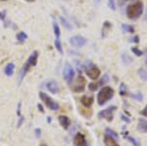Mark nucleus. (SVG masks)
<instances>
[{"label": "nucleus", "mask_w": 147, "mask_h": 146, "mask_svg": "<svg viewBox=\"0 0 147 146\" xmlns=\"http://www.w3.org/2000/svg\"><path fill=\"white\" fill-rule=\"evenodd\" d=\"M127 16L129 20H136L138 19L143 13V3L141 0H137V1L134 2V3L129 4L125 10Z\"/></svg>", "instance_id": "1"}, {"label": "nucleus", "mask_w": 147, "mask_h": 146, "mask_svg": "<svg viewBox=\"0 0 147 146\" xmlns=\"http://www.w3.org/2000/svg\"><path fill=\"white\" fill-rule=\"evenodd\" d=\"M38 51H34L32 54L30 55V57L28 58L27 62L25 63V65L23 66L22 70L20 72V82L22 81V79L25 77V76L27 75V73L32 69V67H34L37 63V59H38Z\"/></svg>", "instance_id": "2"}, {"label": "nucleus", "mask_w": 147, "mask_h": 146, "mask_svg": "<svg viewBox=\"0 0 147 146\" xmlns=\"http://www.w3.org/2000/svg\"><path fill=\"white\" fill-rule=\"evenodd\" d=\"M114 96V89L110 86H104L102 89L99 91L98 95H97V102L98 104L102 106L105 103H107L109 100L112 99Z\"/></svg>", "instance_id": "3"}, {"label": "nucleus", "mask_w": 147, "mask_h": 146, "mask_svg": "<svg viewBox=\"0 0 147 146\" xmlns=\"http://www.w3.org/2000/svg\"><path fill=\"white\" fill-rule=\"evenodd\" d=\"M70 87L72 88L73 91L75 92H82V91L85 89V85H86V81L82 75H79L77 79L75 81H73L70 82Z\"/></svg>", "instance_id": "4"}, {"label": "nucleus", "mask_w": 147, "mask_h": 146, "mask_svg": "<svg viewBox=\"0 0 147 146\" xmlns=\"http://www.w3.org/2000/svg\"><path fill=\"white\" fill-rule=\"evenodd\" d=\"M39 97H40V99L42 100V102L47 106V108H49L52 111H57V110H59L60 106H59L58 103L55 102V101L52 99L49 95H47L46 93L39 92Z\"/></svg>", "instance_id": "5"}, {"label": "nucleus", "mask_w": 147, "mask_h": 146, "mask_svg": "<svg viewBox=\"0 0 147 146\" xmlns=\"http://www.w3.org/2000/svg\"><path fill=\"white\" fill-rule=\"evenodd\" d=\"M85 74H86V76L88 77L89 79H93V81H96V79L100 77L101 72L97 66L91 64V63H88L87 67L85 68Z\"/></svg>", "instance_id": "6"}, {"label": "nucleus", "mask_w": 147, "mask_h": 146, "mask_svg": "<svg viewBox=\"0 0 147 146\" xmlns=\"http://www.w3.org/2000/svg\"><path fill=\"white\" fill-rule=\"evenodd\" d=\"M117 109L116 106H111V107L107 108L105 110H102L101 112L98 113V117L100 119H105L107 120L108 122H111L114 118V111Z\"/></svg>", "instance_id": "7"}, {"label": "nucleus", "mask_w": 147, "mask_h": 146, "mask_svg": "<svg viewBox=\"0 0 147 146\" xmlns=\"http://www.w3.org/2000/svg\"><path fill=\"white\" fill-rule=\"evenodd\" d=\"M63 77L68 83H70V82L74 79V77H75V71H74L73 67L69 64V63H66L65 67H64Z\"/></svg>", "instance_id": "8"}, {"label": "nucleus", "mask_w": 147, "mask_h": 146, "mask_svg": "<svg viewBox=\"0 0 147 146\" xmlns=\"http://www.w3.org/2000/svg\"><path fill=\"white\" fill-rule=\"evenodd\" d=\"M70 43L75 47H82L86 43V39L82 35H75L70 38Z\"/></svg>", "instance_id": "9"}, {"label": "nucleus", "mask_w": 147, "mask_h": 146, "mask_svg": "<svg viewBox=\"0 0 147 146\" xmlns=\"http://www.w3.org/2000/svg\"><path fill=\"white\" fill-rule=\"evenodd\" d=\"M74 143H75V146H87V142L84 135L80 133L76 135L75 138H74Z\"/></svg>", "instance_id": "10"}, {"label": "nucleus", "mask_w": 147, "mask_h": 146, "mask_svg": "<svg viewBox=\"0 0 147 146\" xmlns=\"http://www.w3.org/2000/svg\"><path fill=\"white\" fill-rule=\"evenodd\" d=\"M46 87L51 93H53V94H56L60 91V86H59L58 82L55 81H49L46 83Z\"/></svg>", "instance_id": "11"}, {"label": "nucleus", "mask_w": 147, "mask_h": 146, "mask_svg": "<svg viewBox=\"0 0 147 146\" xmlns=\"http://www.w3.org/2000/svg\"><path fill=\"white\" fill-rule=\"evenodd\" d=\"M93 97L92 96H82L80 98V103L84 106L85 108H90L93 104Z\"/></svg>", "instance_id": "12"}, {"label": "nucleus", "mask_w": 147, "mask_h": 146, "mask_svg": "<svg viewBox=\"0 0 147 146\" xmlns=\"http://www.w3.org/2000/svg\"><path fill=\"white\" fill-rule=\"evenodd\" d=\"M104 143H105L106 146H120L115 138L109 135H106L104 136Z\"/></svg>", "instance_id": "13"}, {"label": "nucleus", "mask_w": 147, "mask_h": 146, "mask_svg": "<svg viewBox=\"0 0 147 146\" xmlns=\"http://www.w3.org/2000/svg\"><path fill=\"white\" fill-rule=\"evenodd\" d=\"M58 120H59V123H60V124L65 129H67L69 126H71V120L69 119L67 116H59Z\"/></svg>", "instance_id": "14"}, {"label": "nucleus", "mask_w": 147, "mask_h": 146, "mask_svg": "<svg viewBox=\"0 0 147 146\" xmlns=\"http://www.w3.org/2000/svg\"><path fill=\"white\" fill-rule=\"evenodd\" d=\"M112 28V24L108 21H105L102 26V37H106L108 34V32H110V29Z\"/></svg>", "instance_id": "15"}, {"label": "nucleus", "mask_w": 147, "mask_h": 146, "mask_svg": "<svg viewBox=\"0 0 147 146\" xmlns=\"http://www.w3.org/2000/svg\"><path fill=\"white\" fill-rule=\"evenodd\" d=\"M137 129L141 133H147V121L144 119H139Z\"/></svg>", "instance_id": "16"}, {"label": "nucleus", "mask_w": 147, "mask_h": 146, "mask_svg": "<svg viewBox=\"0 0 147 146\" xmlns=\"http://www.w3.org/2000/svg\"><path fill=\"white\" fill-rule=\"evenodd\" d=\"M14 70H15V65H14V63H8L5 67L4 73H5L6 76L11 77V76H13V74H14Z\"/></svg>", "instance_id": "17"}, {"label": "nucleus", "mask_w": 147, "mask_h": 146, "mask_svg": "<svg viewBox=\"0 0 147 146\" xmlns=\"http://www.w3.org/2000/svg\"><path fill=\"white\" fill-rule=\"evenodd\" d=\"M122 30L123 32H129V34H132L134 32V28L130 25H125V24H123L122 25Z\"/></svg>", "instance_id": "18"}, {"label": "nucleus", "mask_w": 147, "mask_h": 146, "mask_svg": "<svg viewBox=\"0 0 147 146\" xmlns=\"http://www.w3.org/2000/svg\"><path fill=\"white\" fill-rule=\"evenodd\" d=\"M100 86H102V84L100 83V81L98 82H91V83L88 84V89L90 91H95L97 90Z\"/></svg>", "instance_id": "19"}, {"label": "nucleus", "mask_w": 147, "mask_h": 146, "mask_svg": "<svg viewBox=\"0 0 147 146\" xmlns=\"http://www.w3.org/2000/svg\"><path fill=\"white\" fill-rule=\"evenodd\" d=\"M54 44H55V47L56 49L59 51L60 54H63V48H62V44H61V40L59 37H56L55 41H54Z\"/></svg>", "instance_id": "20"}, {"label": "nucleus", "mask_w": 147, "mask_h": 146, "mask_svg": "<svg viewBox=\"0 0 147 146\" xmlns=\"http://www.w3.org/2000/svg\"><path fill=\"white\" fill-rule=\"evenodd\" d=\"M27 38H28V35H27V34H26V32H19V34H17V40L20 42V43L24 42Z\"/></svg>", "instance_id": "21"}, {"label": "nucleus", "mask_w": 147, "mask_h": 146, "mask_svg": "<svg viewBox=\"0 0 147 146\" xmlns=\"http://www.w3.org/2000/svg\"><path fill=\"white\" fill-rule=\"evenodd\" d=\"M60 21H61V23L63 24V26H64V27H65V28H66V29H67V30H73V26L71 25V24H70V22H69V21H67V20H66L65 18L61 17V18H60Z\"/></svg>", "instance_id": "22"}, {"label": "nucleus", "mask_w": 147, "mask_h": 146, "mask_svg": "<svg viewBox=\"0 0 147 146\" xmlns=\"http://www.w3.org/2000/svg\"><path fill=\"white\" fill-rule=\"evenodd\" d=\"M53 30H54V34H55L56 37H60L61 32H60V28H59L58 24L56 22L53 23Z\"/></svg>", "instance_id": "23"}, {"label": "nucleus", "mask_w": 147, "mask_h": 146, "mask_svg": "<svg viewBox=\"0 0 147 146\" xmlns=\"http://www.w3.org/2000/svg\"><path fill=\"white\" fill-rule=\"evenodd\" d=\"M130 50H131V52L134 53V55H136L137 57H140V56H142L144 54L141 50H139L137 47H131V48H130Z\"/></svg>", "instance_id": "24"}, {"label": "nucleus", "mask_w": 147, "mask_h": 146, "mask_svg": "<svg viewBox=\"0 0 147 146\" xmlns=\"http://www.w3.org/2000/svg\"><path fill=\"white\" fill-rule=\"evenodd\" d=\"M138 76L140 77L141 79H143V81H147V72L145 70H138Z\"/></svg>", "instance_id": "25"}, {"label": "nucleus", "mask_w": 147, "mask_h": 146, "mask_svg": "<svg viewBox=\"0 0 147 146\" xmlns=\"http://www.w3.org/2000/svg\"><path fill=\"white\" fill-rule=\"evenodd\" d=\"M108 6L111 10L115 11L116 10V4H115V0H108Z\"/></svg>", "instance_id": "26"}, {"label": "nucleus", "mask_w": 147, "mask_h": 146, "mask_svg": "<svg viewBox=\"0 0 147 146\" xmlns=\"http://www.w3.org/2000/svg\"><path fill=\"white\" fill-rule=\"evenodd\" d=\"M120 94L121 95H125L127 94V88H125V84L124 83H121V86H120Z\"/></svg>", "instance_id": "27"}, {"label": "nucleus", "mask_w": 147, "mask_h": 146, "mask_svg": "<svg viewBox=\"0 0 147 146\" xmlns=\"http://www.w3.org/2000/svg\"><path fill=\"white\" fill-rule=\"evenodd\" d=\"M123 61L125 62V64L127 63V64H129L130 62H131V58L129 57V56L125 54V55H123Z\"/></svg>", "instance_id": "28"}, {"label": "nucleus", "mask_w": 147, "mask_h": 146, "mask_svg": "<svg viewBox=\"0 0 147 146\" xmlns=\"http://www.w3.org/2000/svg\"><path fill=\"white\" fill-rule=\"evenodd\" d=\"M106 133H108V135H111V136H114V137H116V138L118 137L117 133H116L115 131H113L112 129H106Z\"/></svg>", "instance_id": "29"}, {"label": "nucleus", "mask_w": 147, "mask_h": 146, "mask_svg": "<svg viewBox=\"0 0 147 146\" xmlns=\"http://www.w3.org/2000/svg\"><path fill=\"white\" fill-rule=\"evenodd\" d=\"M130 41L134 42V43H138V42H139V36H138V35H136L134 37H132Z\"/></svg>", "instance_id": "30"}, {"label": "nucleus", "mask_w": 147, "mask_h": 146, "mask_svg": "<svg viewBox=\"0 0 147 146\" xmlns=\"http://www.w3.org/2000/svg\"><path fill=\"white\" fill-rule=\"evenodd\" d=\"M140 114L142 115V116L147 117V105L145 106V107H144V109L140 112Z\"/></svg>", "instance_id": "31"}, {"label": "nucleus", "mask_w": 147, "mask_h": 146, "mask_svg": "<svg viewBox=\"0 0 147 146\" xmlns=\"http://www.w3.org/2000/svg\"><path fill=\"white\" fill-rule=\"evenodd\" d=\"M127 139L131 141V142L134 143V144L136 145V146H139V143H138V142H136V140L134 139V138H132V137H127Z\"/></svg>", "instance_id": "32"}, {"label": "nucleus", "mask_w": 147, "mask_h": 146, "mask_svg": "<svg viewBox=\"0 0 147 146\" xmlns=\"http://www.w3.org/2000/svg\"><path fill=\"white\" fill-rule=\"evenodd\" d=\"M5 17H6V11L0 12V19H1V20H4Z\"/></svg>", "instance_id": "33"}, {"label": "nucleus", "mask_w": 147, "mask_h": 146, "mask_svg": "<svg viewBox=\"0 0 147 146\" xmlns=\"http://www.w3.org/2000/svg\"><path fill=\"white\" fill-rule=\"evenodd\" d=\"M37 108H38V110L41 113H44V109H43V107H42V105L41 104H38L37 105Z\"/></svg>", "instance_id": "34"}, {"label": "nucleus", "mask_w": 147, "mask_h": 146, "mask_svg": "<svg viewBox=\"0 0 147 146\" xmlns=\"http://www.w3.org/2000/svg\"><path fill=\"white\" fill-rule=\"evenodd\" d=\"M23 122H24V117L20 116V121H19V123H18V126H19V128L21 126V124H22Z\"/></svg>", "instance_id": "35"}, {"label": "nucleus", "mask_w": 147, "mask_h": 146, "mask_svg": "<svg viewBox=\"0 0 147 146\" xmlns=\"http://www.w3.org/2000/svg\"><path fill=\"white\" fill-rule=\"evenodd\" d=\"M40 133H41V131H40L39 129H35V135L38 137V136H40Z\"/></svg>", "instance_id": "36"}, {"label": "nucleus", "mask_w": 147, "mask_h": 146, "mask_svg": "<svg viewBox=\"0 0 147 146\" xmlns=\"http://www.w3.org/2000/svg\"><path fill=\"white\" fill-rule=\"evenodd\" d=\"M132 97L137 98V99H139V100H142V95H141V94H138V95H132Z\"/></svg>", "instance_id": "37"}, {"label": "nucleus", "mask_w": 147, "mask_h": 146, "mask_svg": "<svg viewBox=\"0 0 147 146\" xmlns=\"http://www.w3.org/2000/svg\"><path fill=\"white\" fill-rule=\"evenodd\" d=\"M18 116H21V103H19V105H18Z\"/></svg>", "instance_id": "38"}, {"label": "nucleus", "mask_w": 147, "mask_h": 146, "mask_svg": "<svg viewBox=\"0 0 147 146\" xmlns=\"http://www.w3.org/2000/svg\"><path fill=\"white\" fill-rule=\"evenodd\" d=\"M118 1H119V4H120V5H123V4L125 3L127 1H130V0H118Z\"/></svg>", "instance_id": "39"}, {"label": "nucleus", "mask_w": 147, "mask_h": 146, "mask_svg": "<svg viewBox=\"0 0 147 146\" xmlns=\"http://www.w3.org/2000/svg\"><path fill=\"white\" fill-rule=\"evenodd\" d=\"M122 119L124 120V121H125L127 123H129V119H127V117H125V116H122Z\"/></svg>", "instance_id": "40"}, {"label": "nucleus", "mask_w": 147, "mask_h": 146, "mask_svg": "<svg viewBox=\"0 0 147 146\" xmlns=\"http://www.w3.org/2000/svg\"><path fill=\"white\" fill-rule=\"evenodd\" d=\"M26 1H28V2H34V0H26Z\"/></svg>", "instance_id": "41"}, {"label": "nucleus", "mask_w": 147, "mask_h": 146, "mask_svg": "<svg viewBox=\"0 0 147 146\" xmlns=\"http://www.w3.org/2000/svg\"><path fill=\"white\" fill-rule=\"evenodd\" d=\"M145 18L147 19V10H146V14H145Z\"/></svg>", "instance_id": "42"}, {"label": "nucleus", "mask_w": 147, "mask_h": 146, "mask_svg": "<svg viewBox=\"0 0 147 146\" xmlns=\"http://www.w3.org/2000/svg\"><path fill=\"white\" fill-rule=\"evenodd\" d=\"M40 146H47V145H46V144H41Z\"/></svg>", "instance_id": "43"}, {"label": "nucleus", "mask_w": 147, "mask_h": 146, "mask_svg": "<svg viewBox=\"0 0 147 146\" xmlns=\"http://www.w3.org/2000/svg\"><path fill=\"white\" fill-rule=\"evenodd\" d=\"M1 1H7V0H1Z\"/></svg>", "instance_id": "44"}]
</instances>
